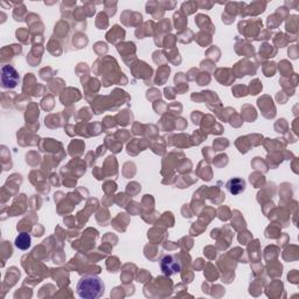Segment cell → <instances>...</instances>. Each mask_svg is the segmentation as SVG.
I'll return each mask as SVG.
<instances>
[{"label": "cell", "mask_w": 299, "mask_h": 299, "mask_svg": "<svg viewBox=\"0 0 299 299\" xmlns=\"http://www.w3.org/2000/svg\"><path fill=\"white\" fill-rule=\"evenodd\" d=\"M105 290L102 279L97 276H84L77 282L76 292L83 299H97L102 297Z\"/></svg>", "instance_id": "1"}, {"label": "cell", "mask_w": 299, "mask_h": 299, "mask_svg": "<svg viewBox=\"0 0 299 299\" xmlns=\"http://www.w3.org/2000/svg\"><path fill=\"white\" fill-rule=\"evenodd\" d=\"M1 84L2 88H14L19 82V75L17 70L11 66H5L1 69Z\"/></svg>", "instance_id": "2"}, {"label": "cell", "mask_w": 299, "mask_h": 299, "mask_svg": "<svg viewBox=\"0 0 299 299\" xmlns=\"http://www.w3.org/2000/svg\"><path fill=\"white\" fill-rule=\"evenodd\" d=\"M160 266L162 272L167 276L177 274V272H179V270H180V265H179L177 259H175L174 256H171V255H166L161 258Z\"/></svg>", "instance_id": "3"}, {"label": "cell", "mask_w": 299, "mask_h": 299, "mask_svg": "<svg viewBox=\"0 0 299 299\" xmlns=\"http://www.w3.org/2000/svg\"><path fill=\"white\" fill-rule=\"evenodd\" d=\"M227 188H228L230 193L234 194V196H236V194H240L241 192L245 191L246 183L242 180V179H239V178L230 179L228 184H227Z\"/></svg>", "instance_id": "4"}, {"label": "cell", "mask_w": 299, "mask_h": 299, "mask_svg": "<svg viewBox=\"0 0 299 299\" xmlns=\"http://www.w3.org/2000/svg\"><path fill=\"white\" fill-rule=\"evenodd\" d=\"M15 246L21 250L28 249L29 246H31V236L26 233L20 234V235L17 237V240H15Z\"/></svg>", "instance_id": "5"}]
</instances>
